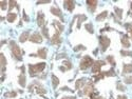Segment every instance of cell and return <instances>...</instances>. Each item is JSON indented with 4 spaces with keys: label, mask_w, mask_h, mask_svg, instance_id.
Wrapping results in <instances>:
<instances>
[{
    "label": "cell",
    "mask_w": 132,
    "mask_h": 99,
    "mask_svg": "<svg viewBox=\"0 0 132 99\" xmlns=\"http://www.w3.org/2000/svg\"><path fill=\"white\" fill-rule=\"evenodd\" d=\"M5 97H11V98H13V97H16L17 96V93L16 92H11V93H5L4 94Z\"/></svg>",
    "instance_id": "obj_37"
},
{
    "label": "cell",
    "mask_w": 132,
    "mask_h": 99,
    "mask_svg": "<svg viewBox=\"0 0 132 99\" xmlns=\"http://www.w3.org/2000/svg\"><path fill=\"white\" fill-rule=\"evenodd\" d=\"M75 17L78 19V21H77V29H80L82 21L87 20V16H85V15H76Z\"/></svg>",
    "instance_id": "obj_17"
},
{
    "label": "cell",
    "mask_w": 132,
    "mask_h": 99,
    "mask_svg": "<svg viewBox=\"0 0 132 99\" xmlns=\"http://www.w3.org/2000/svg\"><path fill=\"white\" fill-rule=\"evenodd\" d=\"M125 27L127 29L128 32H130V30L132 29V24H131V23H126V24H125Z\"/></svg>",
    "instance_id": "obj_41"
},
{
    "label": "cell",
    "mask_w": 132,
    "mask_h": 99,
    "mask_svg": "<svg viewBox=\"0 0 132 99\" xmlns=\"http://www.w3.org/2000/svg\"><path fill=\"white\" fill-rule=\"evenodd\" d=\"M62 65H64V68L67 69V70H71L73 67H72V63H71L70 61H68V60H65V61H63Z\"/></svg>",
    "instance_id": "obj_29"
},
{
    "label": "cell",
    "mask_w": 132,
    "mask_h": 99,
    "mask_svg": "<svg viewBox=\"0 0 132 99\" xmlns=\"http://www.w3.org/2000/svg\"><path fill=\"white\" fill-rule=\"evenodd\" d=\"M10 46H11V51H12L13 56H14L16 59H18V60H22V57H21L22 53H21L20 47H19L17 44H16L14 41H11V42H10Z\"/></svg>",
    "instance_id": "obj_2"
},
{
    "label": "cell",
    "mask_w": 132,
    "mask_h": 99,
    "mask_svg": "<svg viewBox=\"0 0 132 99\" xmlns=\"http://www.w3.org/2000/svg\"><path fill=\"white\" fill-rule=\"evenodd\" d=\"M132 73V64H124V69H123V74H129Z\"/></svg>",
    "instance_id": "obj_21"
},
{
    "label": "cell",
    "mask_w": 132,
    "mask_h": 99,
    "mask_svg": "<svg viewBox=\"0 0 132 99\" xmlns=\"http://www.w3.org/2000/svg\"><path fill=\"white\" fill-rule=\"evenodd\" d=\"M31 85H32V86H34V89H35V91H36L37 94L42 95V94H46V93H47L46 89H45V87H43V86L39 83V82L35 81V82H33V83H32Z\"/></svg>",
    "instance_id": "obj_7"
},
{
    "label": "cell",
    "mask_w": 132,
    "mask_h": 99,
    "mask_svg": "<svg viewBox=\"0 0 132 99\" xmlns=\"http://www.w3.org/2000/svg\"><path fill=\"white\" fill-rule=\"evenodd\" d=\"M107 60H108V62L112 65V67H115V60H114L113 56H108V57H107Z\"/></svg>",
    "instance_id": "obj_33"
},
{
    "label": "cell",
    "mask_w": 132,
    "mask_h": 99,
    "mask_svg": "<svg viewBox=\"0 0 132 99\" xmlns=\"http://www.w3.org/2000/svg\"><path fill=\"white\" fill-rule=\"evenodd\" d=\"M17 2H16V1H13V0H11V1H9V9L10 10H12V9H14L15 7L16 8H17Z\"/></svg>",
    "instance_id": "obj_31"
},
{
    "label": "cell",
    "mask_w": 132,
    "mask_h": 99,
    "mask_svg": "<svg viewBox=\"0 0 132 99\" xmlns=\"http://www.w3.org/2000/svg\"><path fill=\"white\" fill-rule=\"evenodd\" d=\"M41 32H42V35L45 36L46 38H48V39L50 38V36H49V30H48V27H47L46 25L42 27V31H41Z\"/></svg>",
    "instance_id": "obj_27"
},
{
    "label": "cell",
    "mask_w": 132,
    "mask_h": 99,
    "mask_svg": "<svg viewBox=\"0 0 132 99\" xmlns=\"http://www.w3.org/2000/svg\"><path fill=\"white\" fill-rule=\"evenodd\" d=\"M93 63H94V61H93V59L90 56H85L80 61V67L79 68H80V70L85 71L87 69H89L90 67H92Z\"/></svg>",
    "instance_id": "obj_3"
},
{
    "label": "cell",
    "mask_w": 132,
    "mask_h": 99,
    "mask_svg": "<svg viewBox=\"0 0 132 99\" xmlns=\"http://www.w3.org/2000/svg\"><path fill=\"white\" fill-rule=\"evenodd\" d=\"M59 70L61 71V72H65V71H67V69H65L64 67H60V68H59Z\"/></svg>",
    "instance_id": "obj_46"
},
{
    "label": "cell",
    "mask_w": 132,
    "mask_h": 99,
    "mask_svg": "<svg viewBox=\"0 0 132 99\" xmlns=\"http://www.w3.org/2000/svg\"><path fill=\"white\" fill-rule=\"evenodd\" d=\"M114 11H115V14H116L117 17H118L119 19H122V17H123V10L119 9V8H117V7H115V8H114Z\"/></svg>",
    "instance_id": "obj_25"
},
{
    "label": "cell",
    "mask_w": 132,
    "mask_h": 99,
    "mask_svg": "<svg viewBox=\"0 0 132 99\" xmlns=\"http://www.w3.org/2000/svg\"><path fill=\"white\" fill-rule=\"evenodd\" d=\"M58 84H59V79L55 75H52V85H53V87L56 89L58 86Z\"/></svg>",
    "instance_id": "obj_24"
},
{
    "label": "cell",
    "mask_w": 132,
    "mask_h": 99,
    "mask_svg": "<svg viewBox=\"0 0 132 99\" xmlns=\"http://www.w3.org/2000/svg\"><path fill=\"white\" fill-rule=\"evenodd\" d=\"M117 99H127V96H124V95H119L117 97Z\"/></svg>",
    "instance_id": "obj_45"
},
{
    "label": "cell",
    "mask_w": 132,
    "mask_h": 99,
    "mask_svg": "<svg viewBox=\"0 0 132 99\" xmlns=\"http://www.w3.org/2000/svg\"><path fill=\"white\" fill-rule=\"evenodd\" d=\"M85 27H86L87 32H89L90 34H93V33H94V29H93V24L92 23H87L85 25Z\"/></svg>",
    "instance_id": "obj_26"
},
{
    "label": "cell",
    "mask_w": 132,
    "mask_h": 99,
    "mask_svg": "<svg viewBox=\"0 0 132 99\" xmlns=\"http://www.w3.org/2000/svg\"><path fill=\"white\" fill-rule=\"evenodd\" d=\"M91 97V99H104L103 97H101V96H98L97 94H94V93H93V94L90 96Z\"/></svg>",
    "instance_id": "obj_40"
},
{
    "label": "cell",
    "mask_w": 132,
    "mask_h": 99,
    "mask_svg": "<svg viewBox=\"0 0 132 99\" xmlns=\"http://www.w3.org/2000/svg\"><path fill=\"white\" fill-rule=\"evenodd\" d=\"M116 87H117V90H119V91H122V92H125L126 91V87L120 83V81H117L116 82Z\"/></svg>",
    "instance_id": "obj_30"
},
{
    "label": "cell",
    "mask_w": 132,
    "mask_h": 99,
    "mask_svg": "<svg viewBox=\"0 0 132 99\" xmlns=\"http://www.w3.org/2000/svg\"><path fill=\"white\" fill-rule=\"evenodd\" d=\"M86 83V79L85 78H81V79H78L77 81L75 82V89L76 90H79L80 87H82Z\"/></svg>",
    "instance_id": "obj_20"
},
{
    "label": "cell",
    "mask_w": 132,
    "mask_h": 99,
    "mask_svg": "<svg viewBox=\"0 0 132 99\" xmlns=\"http://www.w3.org/2000/svg\"><path fill=\"white\" fill-rule=\"evenodd\" d=\"M106 62L105 61H103V60H97V61H94V63H93L92 65V73L93 74H98V73H101V69L103 65H105Z\"/></svg>",
    "instance_id": "obj_4"
},
{
    "label": "cell",
    "mask_w": 132,
    "mask_h": 99,
    "mask_svg": "<svg viewBox=\"0 0 132 99\" xmlns=\"http://www.w3.org/2000/svg\"><path fill=\"white\" fill-rule=\"evenodd\" d=\"M93 93H94V85H93V82L92 81L87 82V84L84 87V92H82V94H85L86 96H91Z\"/></svg>",
    "instance_id": "obj_6"
},
{
    "label": "cell",
    "mask_w": 132,
    "mask_h": 99,
    "mask_svg": "<svg viewBox=\"0 0 132 99\" xmlns=\"http://www.w3.org/2000/svg\"><path fill=\"white\" fill-rule=\"evenodd\" d=\"M16 18H17V14H15V13H9L8 17H7L9 22H14V21L16 20Z\"/></svg>",
    "instance_id": "obj_22"
},
{
    "label": "cell",
    "mask_w": 132,
    "mask_h": 99,
    "mask_svg": "<svg viewBox=\"0 0 132 99\" xmlns=\"http://www.w3.org/2000/svg\"><path fill=\"white\" fill-rule=\"evenodd\" d=\"M29 36H30V32L29 31H25V32H23L22 34L20 35V37H19V41L20 42H25L27 39H29Z\"/></svg>",
    "instance_id": "obj_15"
},
{
    "label": "cell",
    "mask_w": 132,
    "mask_h": 99,
    "mask_svg": "<svg viewBox=\"0 0 132 99\" xmlns=\"http://www.w3.org/2000/svg\"><path fill=\"white\" fill-rule=\"evenodd\" d=\"M50 11H51V13H52L53 15L57 16V17H59L61 20H63V18H62V13H61V11H60V9H59V8L52 7V8L50 9Z\"/></svg>",
    "instance_id": "obj_12"
},
{
    "label": "cell",
    "mask_w": 132,
    "mask_h": 99,
    "mask_svg": "<svg viewBox=\"0 0 132 99\" xmlns=\"http://www.w3.org/2000/svg\"><path fill=\"white\" fill-rule=\"evenodd\" d=\"M87 5H88V9H89L90 12H95V10L97 8V1L96 0H87Z\"/></svg>",
    "instance_id": "obj_8"
},
{
    "label": "cell",
    "mask_w": 132,
    "mask_h": 99,
    "mask_svg": "<svg viewBox=\"0 0 132 99\" xmlns=\"http://www.w3.org/2000/svg\"><path fill=\"white\" fill-rule=\"evenodd\" d=\"M120 55H122V56H130V57H132V52L122 49V51H120Z\"/></svg>",
    "instance_id": "obj_34"
},
{
    "label": "cell",
    "mask_w": 132,
    "mask_h": 99,
    "mask_svg": "<svg viewBox=\"0 0 132 99\" xmlns=\"http://www.w3.org/2000/svg\"><path fill=\"white\" fill-rule=\"evenodd\" d=\"M87 47L85 45H82V44H79V45H76L74 47V51L75 52H79V51H84V49H86Z\"/></svg>",
    "instance_id": "obj_32"
},
{
    "label": "cell",
    "mask_w": 132,
    "mask_h": 99,
    "mask_svg": "<svg viewBox=\"0 0 132 99\" xmlns=\"http://www.w3.org/2000/svg\"><path fill=\"white\" fill-rule=\"evenodd\" d=\"M125 83L127 84H131L132 83V76H128V77H125Z\"/></svg>",
    "instance_id": "obj_38"
},
{
    "label": "cell",
    "mask_w": 132,
    "mask_h": 99,
    "mask_svg": "<svg viewBox=\"0 0 132 99\" xmlns=\"http://www.w3.org/2000/svg\"><path fill=\"white\" fill-rule=\"evenodd\" d=\"M104 74H105V76H115V75H116V74H115V72H114V70H113V69L107 71V72H104Z\"/></svg>",
    "instance_id": "obj_35"
},
{
    "label": "cell",
    "mask_w": 132,
    "mask_h": 99,
    "mask_svg": "<svg viewBox=\"0 0 132 99\" xmlns=\"http://www.w3.org/2000/svg\"><path fill=\"white\" fill-rule=\"evenodd\" d=\"M0 5H1V9H2V10H7L8 2H7V1H1V2H0Z\"/></svg>",
    "instance_id": "obj_39"
},
{
    "label": "cell",
    "mask_w": 132,
    "mask_h": 99,
    "mask_svg": "<svg viewBox=\"0 0 132 99\" xmlns=\"http://www.w3.org/2000/svg\"><path fill=\"white\" fill-rule=\"evenodd\" d=\"M46 63L45 62H41V63H37L35 65L33 64H29V71H30V75L33 77L37 75L38 73H41L43 70L46 69Z\"/></svg>",
    "instance_id": "obj_1"
},
{
    "label": "cell",
    "mask_w": 132,
    "mask_h": 99,
    "mask_svg": "<svg viewBox=\"0 0 132 99\" xmlns=\"http://www.w3.org/2000/svg\"><path fill=\"white\" fill-rule=\"evenodd\" d=\"M61 90H64V91H71V90L69 89V87H67V86H64V87H62Z\"/></svg>",
    "instance_id": "obj_47"
},
{
    "label": "cell",
    "mask_w": 132,
    "mask_h": 99,
    "mask_svg": "<svg viewBox=\"0 0 132 99\" xmlns=\"http://www.w3.org/2000/svg\"><path fill=\"white\" fill-rule=\"evenodd\" d=\"M37 56L38 57H40L42 59H46L47 58V48H39L38 49V52H37Z\"/></svg>",
    "instance_id": "obj_19"
},
{
    "label": "cell",
    "mask_w": 132,
    "mask_h": 99,
    "mask_svg": "<svg viewBox=\"0 0 132 99\" xmlns=\"http://www.w3.org/2000/svg\"><path fill=\"white\" fill-rule=\"evenodd\" d=\"M130 5H131V11H132V2H130Z\"/></svg>",
    "instance_id": "obj_50"
},
{
    "label": "cell",
    "mask_w": 132,
    "mask_h": 99,
    "mask_svg": "<svg viewBox=\"0 0 132 99\" xmlns=\"http://www.w3.org/2000/svg\"><path fill=\"white\" fill-rule=\"evenodd\" d=\"M107 15H108V12H107V11H104L103 13H101L100 15L96 16V20H97V21H102V20H104V19L107 17Z\"/></svg>",
    "instance_id": "obj_23"
},
{
    "label": "cell",
    "mask_w": 132,
    "mask_h": 99,
    "mask_svg": "<svg viewBox=\"0 0 132 99\" xmlns=\"http://www.w3.org/2000/svg\"><path fill=\"white\" fill-rule=\"evenodd\" d=\"M63 5H64V8L67 9L68 11L72 12V11L74 10V8H75V2L72 1V0H67V1L63 2Z\"/></svg>",
    "instance_id": "obj_13"
},
{
    "label": "cell",
    "mask_w": 132,
    "mask_h": 99,
    "mask_svg": "<svg viewBox=\"0 0 132 99\" xmlns=\"http://www.w3.org/2000/svg\"><path fill=\"white\" fill-rule=\"evenodd\" d=\"M53 25L56 27V32H58V33H62L63 32V30H64V27H63V25L59 22V21H56V20H54L53 21Z\"/></svg>",
    "instance_id": "obj_14"
},
{
    "label": "cell",
    "mask_w": 132,
    "mask_h": 99,
    "mask_svg": "<svg viewBox=\"0 0 132 99\" xmlns=\"http://www.w3.org/2000/svg\"><path fill=\"white\" fill-rule=\"evenodd\" d=\"M51 43H52V44H59V43H61L60 33L56 32V33H55V34L53 35V37L51 38Z\"/></svg>",
    "instance_id": "obj_11"
},
{
    "label": "cell",
    "mask_w": 132,
    "mask_h": 99,
    "mask_svg": "<svg viewBox=\"0 0 132 99\" xmlns=\"http://www.w3.org/2000/svg\"><path fill=\"white\" fill-rule=\"evenodd\" d=\"M0 59H1V67L5 68V65H7V59H5L3 54H0Z\"/></svg>",
    "instance_id": "obj_28"
},
{
    "label": "cell",
    "mask_w": 132,
    "mask_h": 99,
    "mask_svg": "<svg viewBox=\"0 0 132 99\" xmlns=\"http://www.w3.org/2000/svg\"><path fill=\"white\" fill-rule=\"evenodd\" d=\"M130 34H131V37H132V29L130 30Z\"/></svg>",
    "instance_id": "obj_49"
},
{
    "label": "cell",
    "mask_w": 132,
    "mask_h": 99,
    "mask_svg": "<svg viewBox=\"0 0 132 99\" xmlns=\"http://www.w3.org/2000/svg\"><path fill=\"white\" fill-rule=\"evenodd\" d=\"M64 57H67V54H58V55H57V57H56V59L64 58Z\"/></svg>",
    "instance_id": "obj_42"
},
{
    "label": "cell",
    "mask_w": 132,
    "mask_h": 99,
    "mask_svg": "<svg viewBox=\"0 0 132 99\" xmlns=\"http://www.w3.org/2000/svg\"><path fill=\"white\" fill-rule=\"evenodd\" d=\"M30 40L32 42H34V43H41L42 42V37H41V35L39 34V33H34V34L31 36Z\"/></svg>",
    "instance_id": "obj_9"
},
{
    "label": "cell",
    "mask_w": 132,
    "mask_h": 99,
    "mask_svg": "<svg viewBox=\"0 0 132 99\" xmlns=\"http://www.w3.org/2000/svg\"><path fill=\"white\" fill-rule=\"evenodd\" d=\"M120 41H122V44H123L124 47H130V41H129L128 35H124Z\"/></svg>",
    "instance_id": "obj_16"
},
{
    "label": "cell",
    "mask_w": 132,
    "mask_h": 99,
    "mask_svg": "<svg viewBox=\"0 0 132 99\" xmlns=\"http://www.w3.org/2000/svg\"><path fill=\"white\" fill-rule=\"evenodd\" d=\"M110 43H111V40H110L107 36H101L100 37V44L102 46L103 52H106V49L110 45Z\"/></svg>",
    "instance_id": "obj_5"
},
{
    "label": "cell",
    "mask_w": 132,
    "mask_h": 99,
    "mask_svg": "<svg viewBox=\"0 0 132 99\" xmlns=\"http://www.w3.org/2000/svg\"><path fill=\"white\" fill-rule=\"evenodd\" d=\"M23 20L26 21V22H29V21H30V18L27 17V15L25 14V12H23Z\"/></svg>",
    "instance_id": "obj_43"
},
{
    "label": "cell",
    "mask_w": 132,
    "mask_h": 99,
    "mask_svg": "<svg viewBox=\"0 0 132 99\" xmlns=\"http://www.w3.org/2000/svg\"><path fill=\"white\" fill-rule=\"evenodd\" d=\"M62 99H74V97H71V98H69V97H63Z\"/></svg>",
    "instance_id": "obj_48"
},
{
    "label": "cell",
    "mask_w": 132,
    "mask_h": 99,
    "mask_svg": "<svg viewBox=\"0 0 132 99\" xmlns=\"http://www.w3.org/2000/svg\"><path fill=\"white\" fill-rule=\"evenodd\" d=\"M18 81H19V84L24 87L26 85V78H25V75L23 73H21L20 76H19V78H18Z\"/></svg>",
    "instance_id": "obj_18"
},
{
    "label": "cell",
    "mask_w": 132,
    "mask_h": 99,
    "mask_svg": "<svg viewBox=\"0 0 132 99\" xmlns=\"http://www.w3.org/2000/svg\"><path fill=\"white\" fill-rule=\"evenodd\" d=\"M37 23L41 27L45 26V14H43L41 11L38 12V14H37Z\"/></svg>",
    "instance_id": "obj_10"
},
{
    "label": "cell",
    "mask_w": 132,
    "mask_h": 99,
    "mask_svg": "<svg viewBox=\"0 0 132 99\" xmlns=\"http://www.w3.org/2000/svg\"><path fill=\"white\" fill-rule=\"evenodd\" d=\"M45 3H50V1L49 0H46V1H38L37 4H45Z\"/></svg>",
    "instance_id": "obj_44"
},
{
    "label": "cell",
    "mask_w": 132,
    "mask_h": 99,
    "mask_svg": "<svg viewBox=\"0 0 132 99\" xmlns=\"http://www.w3.org/2000/svg\"><path fill=\"white\" fill-rule=\"evenodd\" d=\"M104 77H105V74H104V72H101V73L96 74V75H95V82L98 81L100 79H102V78H104Z\"/></svg>",
    "instance_id": "obj_36"
}]
</instances>
